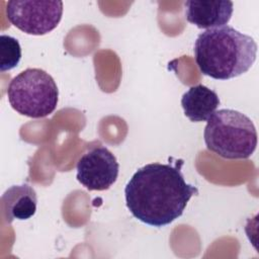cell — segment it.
I'll use <instances>...</instances> for the list:
<instances>
[{
  "label": "cell",
  "mask_w": 259,
  "mask_h": 259,
  "mask_svg": "<svg viewBox=\"0 0 259 259\" xmlns=\"http://www.w3.org/2000/svg\"><path fill=\"white\" fill-rule=\"evenodd\" d=\"M21 59V47L19 41L7 34L0 35V71L5 72L14 69Z\"/></svg>",
  "instance_id": "30bf717a"
},
{
  "label": "cell",
  "mask_w": 259,
  "mask_h": 259,
  "mask_svg": "<svg viewBox=\"0 0 259 259\" xmlns=\"http://www.w3.org/2000/svg\"><path fill=\"white\" fill-rule=\"evenodd\" d=\"M1 202L8 223L14 220H27L36 211V192L27 184L13 185L2 194Z\"/></svg>",
  "instance_id": "ba28073f"
},
{
  "label": "cell",
  "mask_w": 259,
  "mask_h": 259,
  "mask_svg": "<svg viewBox=\"0 0 259 259\" xmlns=\"http://www.w3.org/2000/svg\"><path fill=\"white\" fill-rule=\"evenodd\" d=\"M6 15L11 24L32 35H44L54 30L63 15L62 1L10 0Z\"/></svg>",
  "instance_id": "5b68a950"
},
{
  "label": "cell",
  "mask_w": 259,
  "mask_h": 259,
  "mask_svg": "<svg viewBox=\"0 0 259 259\" xmlns=\"http://www.w3.org/2000/svg\"><path fill=\"white\" fill-rule=\"evenodd\" d=\"M181 165L150 163L139 168L126 183V207L139 221L161 228L182 215L189 199L198 193L186 183Z\"/></svg>",
  "instance_id": "6da1fadb"
},
{
  "label": "cell",
  "mask_w": 259,
  "mask_h": 259,
  "mask_svg": "<svg viewBox=\"0 0 259 259\" xmlns=\"http://www.w3.org/2000/svg\"><path fill=\"white\" fill-rule=\"evenodd\" d=\"M206 148L225 159H247L257 146V131L253 121L234 109L214 111L204 127Z\"/></svg>",
  "instance_id": "3957f363"
},
{
  "label": "cell",
  "mask_w": 259,
  "mask_h": 259,
  "mask_svg": "<svg viewBox=\"0 0 259 259\" xmlns=\"http://www.w3.org/2000/svg\"><path fill=\"white\" fill-rule=\"evenodd\" d=\"M220 105L215 91L198 84L190 87L181 98L184 114L193 122L206 121Z\"/></svg>",
  "instance_id": "9c48e42d"
},
{
  "label": "cell",
  "mask_w": 259,
  "mask_h": 259,
  "mask_svg": "<svg viewBox=\"0 0 259 259\" xmlns=\"http://www.w3.org/2000/svg\"><path fill=\"white\" fill-rule=\"evenodd\" d=\"M77 180L88 190L102 191L116 181L119 164L105 147L96 146L82 155L77 163Z\"/></svg>",
  "instance_id": "8992f818"
},
{
  "label": "cell",
  "mask_w": 259,
  "mask_h": 259,
  "mask_svg": "<svg viewBox=\"0 0 259 259\" xmlns=\"http://www.w3.org/2000/svg\"><path fill=\"white\" fill-rule=\"evenodd\" d=\"M6 93L11 107L31 118L50 115L58 104L59 90L54 78L38 68L25 69L13 77Z\"/></svg>",
  "instance_id": "277c9868"
},
{
  "label": "cell",
  "mask_w": 259,
  "mask_h": 259,
  "mask_svg": "<svg viewBox=\"0 0 259 259\" xmlns=\"http://www.w3.org/2000/svg\"><path fill=\"white\" fill-rule=\"evenodd\" d=\"M195 62L200 72L217 80L246 73L254 64L257 44L253 37L230 25L206 29L194 44Z\"/></svg>",
  "instance_id": "7a4b0ae2"
},
{
  "label": "cell",
  "mask_w": 259,
  "mask_h": 259,
  "mask_svg": "<svg viewBox=\"0 0 259 259\" xmlns=\"http://www.w3.org/2000/svg\"><path fill=\"white\" fill-rule=\"evenodd\" d=\"M184 6L186 20L203 29L227 25L234 10L233 2L229 0H188Z\"/></svg>",
  "instance_id": "52a82bcc"
}]
</instances>
